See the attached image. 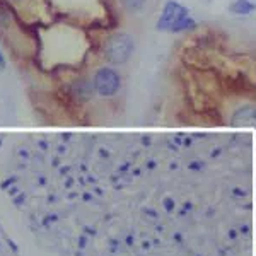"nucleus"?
Wrapping results in <instances>:
<instances>
[{"instance_id": "obj_1", "label": "nucleus", "mask_w": 256, "mask_h": 256, "mask_svg": "<svg viewBox=\"0 0 256 256\" xmlns=\"http://www.w3.org/2000/svg\"><path fill=\"white\" fill-rule=\"evenodd\" d=\"M158 31L171 32V34H178V32H186L196 28V20L192 18L190 10L183 4L176 2V0H168L162 7L158 22H156Z\"/></svg>"}, {"instance_id": "obj_2", "label": "nucleus", "mask_w": 256, "mask_h": 256, "mask_svg": "<svg viewBox=\"0 0 256 256\" xmlns=\"http://www.w3.org/2000/svg\"><path fill=\"white\" fill-rule=\"evenodd\" d=\"M134 53H135V40L128 32L116 31L102 41L101 55L102 58L108 62V65H113V67H120V65L128 64L132 56H134Z\"/></svg>"}, {"instance_id": "obj_3", "label": "nucleus", "mask_w": 256, "mask_h": 256, "mask_svg": "<svg viewBox=\"0 0 256 256\" xmlns=\"http://www.w3.org/2000/svg\"><path fill=\"white\" fill-rule=\"evenodd\" d=\"M92 86L96 90V96L101 99L114 98L122 89V74L113 65H101L92 74Z\"/></svg>"}, {"instance_id": "obj_4", "label": "nucleus", "mask_w": 256, "mask_h": 256, "mask_svg": "<svg viewBox=\"0 0 256 256\" xmlns=\"http://www.w3.org/2000/svg\"><path fill=\"white\" fill-rule=\"evenodd\" d=\"M67 94L77 104H86V102L92 101L94 96H96L92 79L89 76H79L76 79H72L67 86Z\"/></svg>"}, {"instance_id": "obj_5", "label": "nucleus", "mask_w": 256, "mask_h": 256, "mask_svg": "<svg viewBox=\"0 0 256 256\" xmlns=\"http://www.w3.org/2000/svg\"><path fill=\"white\" fill-rule=\"evenodd\" d=\"M230 125L256 128V106L244 104V106H241V108L234 110L232 116H230Z\"/></svg>"}, {"instance_id": "obj_6", "label": "nucleus", "mask_w": 256, "mask_h": 256, "mask_svg": "<svg viewBox=\"0 0 256 256\" xmlns=\"http://www.w3.org/2000/svg\"><path fill=\"white\" fill-rule=\"evenodd\" d=\"M256 10V4L251 0H234L229 6V12L234 16H251Z\"/></svg>"}, {"instance_id": "obj_7", "label": "nucleus", "mask_w": 256, "mask_h": 256, "mask_svg": "<svg viewBox=\"0 0 256 256\" xmlns=\"http://www.w3.org/2000/svg\"><path fill=\"white\" fill-rule=\"evenodd\" d=\"M122 9L130 16H137L140 14L147 6V0H118Z\"/></svg>"}, {"instance_id": "obj_8", "label": "nucleus", "mask_w": 256, "mask_h": 256, "mask_svg": "<svg viewBox=\"0 0 256 256\" xmlns=\"http://www.w3.org/2000/svg\"><path fill=\"white\" fill-rule=\"evenodd\" d=\"M26 193H19V195L12 196V204L16 205V207H20L22 204H26Z\"/></svg>"}, {"instance_id": "obj_9", "label": "nucleus", "mask_w": 256, "mask_h": 256, "mask_svg": "<svg viewBox=\"0 0 256 256\" xmlns=\"http://www.w3.org/2000/svg\"><path fill=\"white\" fill-rule=\"evenodd\" d=\"M14 183H18V176H10L9 180H6L2 184H0V188H2V190H9V186H12Z\"/></svg>"}, {"instance_id": "obj_10", "label": "nucleus", "mask_w": 256, "mask_h": 256, "mask_svg": "<svg viewBox=\"0 0 256 256\" xmlns=\"http://www.w3.org/2000/svg\"><path fill=\"white\" fill-rule=\"evenodd\" d=\"M7 20H9V14L4 7H0V24H6Z\"/></svg>"}, {"instance_id": "obj_11", "label": "nucleus", "mask_w": 256, "mask_h": 256, "mask_svg": "<svg viewBox=\"0 0 256 256\" xmlns=\"http://www.w3.org/2000/svg\"><path fill=\"white\" fill-rule=\"evenodd\" d=\"M7 244H9V248H10V250H12V253H16V254L19 253V246L16 244V242L12 241V239H7Z\"/></svg>"}, {"instance_id": "obj_12", "label": "nucleus", "mask_w": 256, "mask_h": 256, "mask_svg": "<svg viewBox=\"0 0 256 256\" xmlns=\"http://www.w3.org/2000/svg\"><path fill=\"white\" fill-rule=\"evenodd\" d=\"M6 65H7V58H6V55H4L2 48H0V70L6 68Z\"/></svg>"}, {"instance_id": "obj_13", "label": "nucleus", "mask_w": 256, "mask_h": 256, "mask_svg": "<svg viewBox=\"0 0 256 256\" xmlns=\"http://www.w3.org/2000/svg\"><path fill=\"white\" fill-rule=\"evenodd\" d=\"M7 193H9V196H16V195H19V188L18 186H10L9 190H7Z\"/></svg>"}, {"instance_id": "obj_14", "label": "nucleus", "mask_w": 256, "mask_h": 256, "mask_svg": "<svg viewBox=\"0 0 256 256\" xmlns=\"http://www.w3.org/2000/svg\"><path fill=\"white\" fill-rule=\"evenodd\" d=\"M48 218H50V222H56L58 220V216H56V214H50V216H46Z\"/></svg>"}, {"instance_id": "obj_15", "label": "nucleus", "mask_w": 256, "mask_h": 256, "mask_svg": "<svg viewBox=\"0 0 256 256\" xmlns=\"http://www.w3.org/2000/svg\"><path fill=\"white\" fill-rule=\"evenodd\" d=\"M86 242H88V239H86L84 236H80V238H79V244H80V248H84V246H86Z\"/></svg>"}, {"instance_id": "obj_16", "label": "nucleus", "mask_w": 256, "mask_h": 256, "mask_svg": "<svg viewBox=\"0 0 256 256\" xmlns=\"http://www.w3.org/2000/svg\"><path fill=\"white\" fill-rule=\"evenodd\" d=\"M46 183V180H44V176H40V184H44Z\"/></svg>"}, {"instance_id": "obj_17", "label": "nucleus", "mask_w": 256, "mask_h": 256, "mask_svg": "<svg viewBox=\"0 0 256 256\" xmlns=\"http://www.w3.org/2000/svg\"><path fill=\"white\" fill-rule=\"evenodd\" d=\"M12 2H20V0H12Z\"/></svg>"}, {"instance_id": "obj_18", "label": "nucleus", "mask_w": 256, "mask_h": 256, "mask_svg": "<svg viewBox=\"0 0 256 256\" xmlns=\"http://www.w3.org/2000/svg\"><path fill=\"white\" fill-rule=\"evenodd\" d=\"M0 248H2V241H0Z\"/></svg>"}]
</instances>
